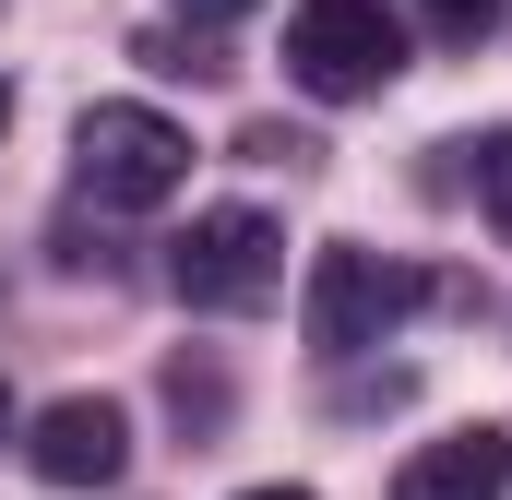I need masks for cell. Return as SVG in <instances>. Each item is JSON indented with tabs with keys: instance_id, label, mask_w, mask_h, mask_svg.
Segmentation results:
<instances>
[{
	"instance_id": "1",
	"label": "cell",
	"mask_w": 512,
	"mask_h": 500,
	"mask_svg": "<svg viewBox=\"0 0 512 500\" xmlns=\"http://www.w3.org/2000/svg\"><path fill=\"white\" fill-rule=\"evenodd\" d=\"M72 179L108 215H155V203L191 191V131L167 120V108H143V96H108V108L72 120Z\"/></svg>"
},
{
	"instance_id": "2",
	"label": "cell",
	"mask_w": 512,
	"mask_h": 500,
	"mask_svg": "<svg viewBox=\"0 0 512 500\" xmlns=\"http://www.w3.org/2000/svg\"><path fill=\"white\" fill-rule=\"evenodd\" d=\"M405 72V24L382 0H298L286 12V84L322 96V108H358Z\"/></svg>"
},
{
	"instance_id": "3",
	"label": "cell",
	"mask_w": 512,
	"mask_h": 500,
	"mask_svg": "<svg viewBox=\"0 0 512 500\" xmlns=\"http://www.w3.org/2000/svg\"><path fill=\"white\" fill-rule=\"evenodd\" d=\"M167 286L191 310H262L286 286V227L262 203H203L179 239H167Z\"/></svg>"
},
{
	"instance_id": "4",
	"label": "cell",
	"mask_w": 512,
	"mask_h": 500,
	"mask_svg": "<svg viewBox=\"0 0 512 500\" xmlns=\"http://www.w3.org/2000/svg\"><path fill=\"white\" fill-rule=\"evenodd\" d=\"M405 310H417V274H405V262H382V250H358V239H322V250H310L298 334H310L322 358H370Z\"/></svg>"
},
{
	"instance_id": "5",
	"label": "cell",
	"mask_w": 512,
	"mask_h": 500,
	"mask_svg": "<svg viewBox=\"0 0 512 500\" xmlns=\"http://www.w3.org/2000/svg\"><path fill=\"white\" fill-rule=\"evenodd\" d=\"M24 465H36L48 489H108L131 465V417L108 393H60V405H36V429H24Z\"/></svg>"
},
{
	"instance_id": "6",
	"label": "cell",
	"mask_w": 512,
	"mask_h": 500,
	"mask_svg": "<svg viewBox=\"0 0 512 500\" xmlns=\"http://www.w3.org/2000/svg\"><path fill=\"white\" fill-rule=\"evenodd\" d=\"M512 489V441L477 417V429H441L393 465V500H501Z\"/></svg>"
},
{
	"instance_id": "7",
	"label": "cell",
	"mask_w": 512,
	"mask_h": 500,
	"mask_svg": "<svg viewBox=\"0 0 512 500\" xmlns=\"http://www.w3.org/2000/svg\"><path fill=\"white\" fill-rule=\"evenodd\" d=\"M477 203H489V227L512 239V131H489V143H477Z\"/></svg>"
},
{
	"instance_id": "8",
	"label": "cell",
	"mask_w": 512,
	"mask_h": 500,
	"mask_svg": "<svg viewBox=\"0 0 512 500\" xmlns=\"http://www.w3.org/2000/svg\"><path fill=\"white\" fill-rule=\"evenodd\" d=\"M167 405L215 429V417H227V381H215V370H191V358H179V370H167Z\"/></svg>"
},
{
	"instance_id": "9",
	"label": "cell",
	"mask_w": 512,
	"mask_h": 500,
	"mask_svg": "<svg viewBox=\"0 0 512 500\" xmlns=\"http://www.w3.org/2000/svg\"><path fill=\"white\" fill-rule=\"evenodd\" d=\"M251 155H262V167H310L322 143H310V131H274V120H262V131H251Z\"/></svg>"
},
{
	"instance_id": "10",
	"label": "cell",
	"mask_w": 512,
	"mask_h": 500,
	"mask_svg": "<svg viewBox=\"0 0 512 500\" xmlns=\"http://www.w3.org/2000/svg\"><path fill=\"white\" fill-rule=\"evenodd\" d=\"M489 12H501V0H429V24H441V36H489Z\"/></svg>"
},
{
	"instance_id": "11",
	"label": "cell",
	"mask_w": 512,
	"mask_h": 500,
	"mask_svg": "<svg viewBox=\"0 0 512 500\" xmlns=\"http://www.w3.org/2000/svg\"><path fill=\"white\" fill-rule=\"evenodd\" d=\"M179 12H191V24H239L251 0H179Z\"/></svg>"
},
{
	"instance_id": "12",
	"label": "cell",
	"mask_w": 512,
	"mask_h": 500,
	"mask_svg": "<svg viewBox=\"0 0 512 500\" xmlns=\"http://www.w3.org/2000/svg\"><path fill=\"white\" fill-rule=\"evenodd\" d=\"M239 500H310V489H286V477H274V489H239Z\"/></svg>"
},
{
	"instance_id": "13",
	"label": "cell",
	"mask_w": 512,
	"mask_h": 500,
	"mask_svg": "<svg viewBox=\"0 0 512 500\" xmlns=\"http://www.w3.org/2000/svg\"><path fill=\"white\" fill-rule=\"evenodd\" d=\"M0 441H12V393H0Z\"/></svg>"
},
{
	"instance_id": "14",
	"label": "cell",
	"mask_w": 512,
	"mask_h": 500,
	"mask_svg": "<svg viewBox=\"0 0 512 500\" xmlns=\"http://www.w3.org/2000/svg\"><path fill=\"white\" fill-rule=\"evenodd\" d=\"M0 131H12V84H0Z\"/></svg>"
}]
</instances>
